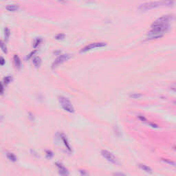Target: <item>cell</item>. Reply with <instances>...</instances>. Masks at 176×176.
<instances>
[{
    "mask_svg": "<svg viewBox=\"0 0 176 176\" xmlns=\"http://www.w3.org/2000/svg\"><path fill=\"white\" fill-rule=\"evenodd\" d=\"M169 16H162L155 21L151 25V30L148 32L147 40H152L162 37L169 28Z\"/></svg>",
    "mask_w": 176,
    "mask_h": 176,
    "instance_id": "cell-1",
    "label": "cell"
},
{
    "mask_svg": "<svg viewBox=\"0 0 176 176\" xmlns=\"http://www.w3.org/2000/svg\"><path fill=\"white\" fill-rule=\"evenodd\" d=\"M173 3L171 1H152V2H147L142 4L140 6L139 8L141 10H148L150 9L156 8L158 7L162 6H169L170 4Z\"/></svg>",
    "mask_w": 176,
    "mask_h": 176,
    "instance_id": "cell-2",
    "label": "cell"
},
{
    "mask_svg": "<svg viewBox=\"0 0 176 176\" xmlns=\"http://www.w3.org/2000/svg\"><path fill=\"white\" fill-rule=\"evenodd\" d=\"M59 101L60 104L61 105L63 109L68 112L70 113H73L74 111V109L73 105H72L71 102L70 101V100L64 96H59Z\"/></svg>",
    "mask_w": 176,
    "mask_h": 176,
    "instance_id": "cell-3",
    "label": "cell"
},
{
    "mask_svg": "<svg viewBox=\"0 0 176 176\" xmlns=\"http://www.w3.org/2000/svg\"><path fill=\"white\" fill-rule=\"evenodd\" d=\"M101 155H102L103 158H105V159L107 160V161H109V162H111L112 164H115L117 165L118 163V160L116 158V156H114V154L111 152H109L107 150H102L101 151Z\"/></svg>",
    "mask_w": 176,
    "mask_h": 176,
    "instance_id": "cell-4",
    "label": "cell"
},
{
    "mask_svg": "<svg viewBox=\"0 0 176 176\" xmlns=\"http://www.w3.org/2000/svg\"><path fill=\"white\" fill-rule=\"evenodd\" d=\"M71 58V55L68 54H61V56L57 58V59L55 60L52 64V68H57L58 65H59L60 64H61L65 62L66 61H68Z\"/></svg>",
    "mask_w": 176,
    "mask_h": 176,
    "instance_id": "cell-5",
    "label": "cell"
},
{
    "mask_svg": "<svg viewBox=\"0 0 176 176\" xmlns=\"http://www.w3.org/2000/svg\"><path fill=\"white\" fill-rule=\"evenodd\" d=\"M106 46V43H90L88 46H86L85 47H84L83 48L81 49V52H88L89 50H91L92 49L97 48H100V47H104Z\"/></svg>",
    "mask_w": 176,
    "mask_h": 176,
    "instance_id": "cell-6",
    "label": "cell"
},
{
    "mask_svg": "<svg viewBox=\"0 0 176 176\" xmlns=\"http://www.w3.org/2000/svg\"><path fill=\"white\" fill-rule=\"evenodd\" d=\"M56 165H57V169L59 170V172L60 175L62 176H69V171L68 170L66 169V168L63 166V165L60 163V162H57L56 163Z\"/></svg>",
    "mask_w": 176,
    "mask_h": 176,
    "instance_id": "cell-7",
    "label": "cell"
},
{
    "mask_svg": "<svg viewBox=\"0 0 176 176\" xmlns=\"http://www.w3.org/2000/svg\"><path fill=\"white\" fill-rule=\"evenodd\" d=\"M60 137L61 138V140H62L63 142V143H64V145H65L66 149H67L68 151H69L70 152H71L72 149L71 147H70V144H69L68 140V139H67V137L65 136V135H64L63 134H61V135H60Z\"/></svg>",
    "mask_w": 176,
    "mask_h": 176,
    "instance_id": "cell-8",
    "label": "cell"
},
{
    "mask_svg": "<svg viewBox=\"0 0 176 176\" xmlns=\"http://www.w3.org/2000/svg\"><path fill=\"white\" fill-rule=\"evenodd\" d=\"M6 8L8 11L15 12L19 9V6L16 4H9V5H7Z\"/></svg>",
    "mask_w": 176,
    "mask_h": 176,
    "instance_id": "cell-9",
    "label": "cell"
},
{
    "mask_svg": "<svg viewBox=\"0 0 176 176\" xmlns=\"http://www.w3.org/2000/svg\"><path fill=\"white\" fill-rule=\"evenodd\" d=\"M13 60H14V65L16 66V68H19L20 67H21V61L19 56L17 55V54H15L14 57H13Z\"/></svg>",
    "mask_w": 176,
    "mask_h": 176,
    "instance_id": "cell-10",
    "label": "cell"
},
{
    "mask_svg": "<svg viewBox=\"0 0 176 176\" xmlns=\"http://www.w3.org/2000/svg\"><path fill=\"white\" fill-rule=\"evenodd\" d=\"M138 166H139V167L140 169H142V171H145V172H147V173H152V169H151L149 167L147 166V165H142V164H140Z\"/></svg>",
    "mask_w": 176,
    "mask_h": 176,
    "instance_id": "cell-11",
    "label": "cell"
},
{
    "mask_svg": "<svg viewBox=\"0 0 176 176\" xmlns=\"http://www.w3.org/2000/svg\"><path fill=\"white\" fill-rule=\"evenodd\" d=\"M6 156L8 158V159L9 160L12 161V162H16V161H17V157H16V156L14 155V153H10V152H8V153H6Z\"/></svg>",
    "mask_w": 176,
    "mask_h": 176,
    "instance_id": "cell-12",
    "label": "cell"
},
{
    "mask_svg": "<svg viewBox=\"0 0 176 176\" xmlns=\"http://www.w3.org/2000/svg\"><path fill=\"white\" fill-rule=\"evenodd\" d=\"M32 62H33L34 66H36L37 68H39V67H40L41 63V58L39 57H36L33 59Z\"/></svg>",
    "mask_w": 176,
    "mask_h": 176,
    "instance_id": "cell-13",
    "label": "cell"
},
{
    "mask_svg": "<svg viewBox=\"0 0 176 176\" xmlns=\"http://www.w3.org/2000/svg\"><path fill=\"white\" fill-rule=\"evenodd\" d=\"M12 80V77H10V76H8V77H6L4 79H3V83L5 84L6 85H7L8 84H9L11 82Z\"/></svg>",
    "mask_w": 176,
    "mask_h": 176,
    "instance_id": "cell-14",
    "label": "cell"
},
{
    "mask_svg": "<svg viewBox=\"0 0 176 176\" xmlns=\"http://www.w3.org/2000/svg\"><path fill=\"white\" fill-rule=\"evenodd\" d=\"M41 42V38H37L36 39L34 40V43H33V47L34 48H37L39 46V44Z\"/></svg>",
    "mask_w": 176,
    "mask_h": 176,
    "instance_id": "cell-15",
    "label": "cell"
},
{
    "mask_svg": "<svg viewBox=\"0 0 176 176\" xmlns=\"http://www.w3.org/2000/svg\"><path fill=\"white\" fill-rule=\"evenodd\" d=\"M162 161H164L165 162H166V163H167V164H169V165H172V166H176V162H173V161H172V160H171L162 159Z\"/></svg>",
    "mask_w": 176,
    "mask_h": 176,
    "instance_id": "cell-16",
    "label": "cell"
},
{
    "mask_svg": "<svg viewBox=\"0 0 176 176\" xmlns=\"http://www.w3.org/2000/svg\"><path fill=\"white\" fill-rule=\"evenodd\" d=\"M5 34V39L7 40L10 37V31L9 28H5V34Z\"/></svg>",
    "mask_w": 176,
    "mask_h": 176,
    "instance_id": "cell-17",
    "label": "cell"
},
{
    "mask_svg": "<svg viewBox=\"0 0 176 176\" xmlns=\"http://www.w3.org/2000/svg\"><path fill=\"white\" fill-rule=\"evenodd\" d=\"M142 96V95L140 94H137V93H134V94H131L130 95L131 98H134V99H137V98H139L140 97Z\"/></svg>",
    "mask_w": 176,
    "mask_h": 176,
    "instance_id": "cell-18",
    "label": "cell"
},
{
    "mask_svg": "<svg viewBox=\"0 0 176 176\" xmlns=\"http://www.w3.org/2000/svg\"><path fill=\"white\" fill-rule=\"evenodd\" d=\"M1 50L4 53H7V48H6V44L2 41H1Z\"/></svg>",
    "mask_w": 176,
    "mask_h": 176,
    "instance_id": "cell-19",
    "label": "cell"
},
{
    "mask_svg": "<svg viewBox=\"0 0 176 176\" xmlns=\"http://www.w3.org/2000/svg\"><path fill=\"white\" fill-rule=\"evenodd\" d=\"M79 173L81 176H89V173L87 171L85 170H80Z\"/></svg>",
    "mask_w": 176,
    "mask_h": 176,
    "instance_id": "cell-20",
    "label": "cell"
},
{
    "mask_svg": "<svg viewBox=\"0 0 176 176\" xmlns=\"http://www.w3.org/2000/svg\"><path fill=\"white\" fill-rule=\"evenodd\" d=\"M64 37H65V34L61 33V34H57L56 36V39H64Z\"/></svg>",
    "mask_w": 176,
    "mask_h": 176,
    "instance_id": "cell-21",
    "label": "cell"
},
{
    "mask_svg": "<svg viewBox=\"0 0 176 176\" xmlns=\"http://www.w3.org/2000/svg\"><path fill=\"white\" fill-rule=\"evenodd\" d=\"M46 156H47V157L48 158H51L52 156H53V153H52V152L51 151H46Z\"/></svg>",
    "mask_w": 176,
    "mask_h": 176,
    "instance_id": "cell-22",
    "label": "cell"
},
{
    "mask_svg": "<svg viewBox=\"0 0 176 176\" xmlns=\"http://www.w3.org/2000/svg\"><path fill=\"white\" fill-rule=\"evenodd\" d=\"M4 63H5V60H4L3 57H1V65H4Z\"/></svg>",
    "mask_w": 176,
    "mask_h": 176,
    "instance_id": "cell-23",
    "label": "cell"
},
{
    "mask_svg": "<svg viewBox=\"0 0 176 176\" xmlns=\"http://www.w3.org/2000/svg\"><path fill=\"white\" fill-rule=\"evenodd\" d=\"M115 176H126L125 175V174H123V173H116V175H115Z\"/></svg>",
    "mask_w": 176,
    "mask_h": 176,
    "instance_id": "cell-24",
    "label": "cell"
},
{
    "mask_svg": "<svg viewBox=\"0 0 176 176\" xmlns=\"http://www.w3.org/2000/svg\"><path fill=\"white\" fill-rule=\"evenodd\" d=\"M171 89L172 90H173V91H176V84L173 85V86H172V87L171 88Z\"/></svg>",
    "mask_w": 176,
    "mask_h": 176,
    "instance_id": "cell-25",
    "label": "cell"
},
{
    "mask_svg": "<svg viewBox=\"0 0 176 176\" xmlns=\"http://www.w3.org/2000/svg\"><path fill=\"white\" fill-rule=\"evenodd\" d=\"M175 149H176V147H175Z\"/></svg>",
    "mask_w": 176,
    "mask_h": 176,
    "instance_id": "cell-26",
    "label": "cell"
}]
</instances>
